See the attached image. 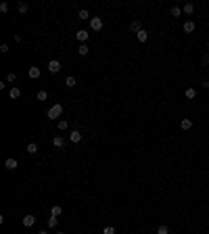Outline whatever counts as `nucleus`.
Masks as SVG:
<instances>
[{"instance_id":"nucleus-1","label":"nucleus","mask_w":209,"mask_h":234,"mask_svg":"<svg viewBox=\"0 0 209 234\" xmlns=\"http://www.w3.org/2000/svg\"><path fill=\"white\" fill-rule=\"evenodd\" d=\"M63 115V105H52V107H50L48 109V113H46V117H48V119H59V117Z\"/></svg>"},{"instance_id":"nucleus-24","label":"nucleus","mask_w":209,"mask_h":234,"mask_svg":"<svg viewBox=\"0 0 209 234\" xmlns=\"http://www.w3.org/2000/svg\"><path fill=\"white\" fill-rule=\"evenodd\" d=\"M17 11H19V13H27V4H25V2H19V4H17Z\"/></svg>"},{"instance_id":"nucleus-15","label":"nucleus","mask_w":209,"mask_h":234,"mask_svg":"<svg viewBox=\"0 0 209 234\" xmlns=\"http://www.w3.org/2000/svg\"><path fill=\"white\" fill-rule=\"evenodd\" d=\"M8 96H11V98H19V96H21V90H19V88H15V86H13V88L8 90Z\"/></svg>"},{"instance_id":"nucleus-20","label":"nucleus","mask_w":209,"mask_h":234,"mask_svg":"<svg viewBox=\"0 0 209 234\" xmlns=\"http://www.w3.org/2000/svg\"><path fill=\"white\" fill-rule=\"evenodd\" d=\"M59 226V217H52V215H50L48 217V228H56Z\"/></svg>"},{"instance_id":"nucleus-4","label":"nucleus","mask_w":209,"mask_h":234,"mask_svg":"<svg viewBox=\"0 0 209 234\" xmlns=\"http://www.w3.org/2000/svg\"><path fill=\"white\" fill-rule=\"evenodd\" d=\"M182 29H184V32H186V34H192V32H195V29H197L195 21H186V23H184V25H182Z\"/></svg>"},{"instance_id":"nucleus-16","label":"nucleus","mask_w":209,"mask_h":234,"mask_svg":"<svg viewBox=\"0 0 209 234\" xmlns=\"http://www.w3.org/2000/svg\"><path fill=\"white\" fill-rule=\"evenodd\" d=\"M184 94H186L188 100H192V98L197 96V90H195V88H186V92H184Z\"/></svg>"},{"instance_id":"nucleus-19","label":"nucleus","mask_w":209,"mask_h":234,"mask_svg":"<svg viewBox=\"0 0 209 234\" xmlns=\"http://www.w3.org/2000/svg\"><path fill=\"white\" fill-rule=\"evenodd\" d=\"M65 86H67V88H73V86H75V77H73V76H67V80H65Z\"/></svg>"},{"instance_id":"nucleus-17","label":"nucleus","mask_w":209,"mask_h":234,"mask_svg":"<svg viewBox=\"0 0 209 234\" xmlns=\"http://www.w3.org/2000/svg\"><path fill=\"white\" fill-rule=\"evenodd\" d=\"M27 153L29 155H36V153H38V144H36V142H29L27 144Z\"/></svg>"},{"instance_id":"nucleus-18","label":"nucleus","mask_w":209,"mask_h":234,"mask_svg":"<svg viewBox=\"0 0 209 234\" xmlns=\"http://www.w3.org/2000/svg\"><path fill=\"white\" fill-rule=\"evenodd\" d=\"M182 13H186V15H192V13H195V7H192V4L188 2V4H184V8H182Z\"/></svg>"},{"instance_id":"nucleus-9","label":"nucleus","mask_w":209,"mask_h":234,"mask_svg":"<svg viewBox=\"0 0 209 234\" xmlns=\"http://www.w3.org/2000/svg\"><path fill=\"white\" fill-rule=\"evenodd\" d=\"M69 140L77 144V142L82 140V134H80V130H73V132H71V134H69Z\"/></svg>"},{"instance_id":"nucleus-7","label":"nucleus","mask_w":209,"mask_h":234,"mask_svg":"<svg viewBox=\"0 0 209 234\" xmlns=\"http://www.w3.org/2000/svg\"><path fill=\"white\" fill-rule=\"evenodd\" d=\"M34 224H36V217H34V215H25V217H23V226H25V228H32Z\"/></svg>"},{"instance_id":"nucleus-22","label":"nucleus","mask_w":209,"mask_h":234,"mask_svg":"<svg viewBox=\"0 0 209 234\" xmlns=\"http://www.w3.org/2000/svg\"><path fill=\"white\" fill-rule=\"evenodd\" d=\"M52 144H55L56 149H61V146H63V138H61V136H55V140H52Z\"/></svg>"},{"instance_id":"nucleus-34","label":"nucleus","mask_w":209,"mask_h":234,"mask_svg":"<svg viewBox=\"0 0 209 234\" xmlns=\"http://www.w3.org/2000/svg\"><path fill=\"white\" fill-rule=\"evenodd\" d=\"M56 234H63V232H56Z\"/></svg>"},{"instance_id":"nucleus-21","label":"nucleus","mask_w":209,"mask_h":234,"mask_svg":"<svg viewBox=\"0 0 209 234\" xmlns=\"http://www.w3.org/2000/svg\"><path fill=\"white\" fill-rule=\"evenodd\" d=\"M48 98V92L46 90H38V100H46Z\"/></svg>"},{"instance_id":"nucleus-6","label":"nucleus","mask_w":209,"mask_h":234,"mask_svg":"<svg viewBox=\"0 0 209 234\" xmlns=\"http://www.w3.org/2000/svg\"><path fill=\"white\" fill-rule=\"evenodd\" d=\"M180 128H182L184 132H188L190 128H192V119H188V117H184V119L180 121Z\"/></svg>"},{"instance_id":"nucleus-25","label":"nucleus","mask_w":209,"mask_h":234,"mask_svg":"<svg viewBox=\"0 0 209 234\" xmlns=\"http://www.w3.org/2000/svg\"><path fill=\"white\" fill-rule=\"evenodd\" d=\"M77 17H80V19H90V15H88V11H86V8H82V11L77 13Z\"/></svg>"},{"instance_id":"nucleus-10","label":"nucleus","mask_w":209,"mask_h":234,"mask_svg":"<svg viewBox=\"0 0 209 234\" xmlns=\"http://www.w3.org/2000/svg\"><path fill=\"white\" fill-rule=\"evenodd\" d=\"M40 67H29V77H32V80H38V77H40Z\"/></svg>"},{"instance_id":"nucleus-26","label":"nucleus","mask_w":209,"mask_h":234,"mask_svg":"<svg viewBox=\"0 0 209 234\" xmlns=\"http://www.w3.org/2000/svg\"><path fill=\"white\" fill-rule=\"evenodd\" d=\"M67 128H69V124H67L65 119H61V121H59V130H61V132H65Z\"/></svg>"},{"instance_id":"nucleus-30","label":"nucleus","mask_w":209,"mask_h":234,"mask_svg":"<svg viewBox=\"0 0 209 234\" xmlns=\"http://www.w3.org/2000/svg\"><path fill=\"white\" fill-rule=\"evenodd\" d=\"M0 11H2V13H8V2H0Z\"/></svg>"},{"instance_id":"nucleus-27","label":"nucleus","mask_w":209,"mask_h":234,"mask_svg":"<svg viewBox=\"0 0 209 234\" xmlns=\"http://www.w3.org/2000/svg\"><path fill=\"white\" fill-rule=\"evenodd\" d=\"M157 234H169V230H167V226H159L157 228Z\"/></svg>"},{"instance_id":"nucleus-14","label":"nucleus","mask_w":209,"mask_h":234,"mask_svg":"<svg viewBox=\"0 0 209 234\" xmlns=\"http://www.w3.org/2000/svg\"><path fill=\"white\" fill-rule=\"evenodd\" d=\"M61 213H63V207H59V205H55L50 209V215H52V217H59Z\"/></svg>"},{"instance_id":"nucleus-23","label":"nucleus","mask_w":209,"mask_h":234,"mask_svg":"<svg viewBox=\"0 0 209 234\" xmlns=\"http://www.w3.org/2000/svg\"><path fill=\"white\" fill-rule=\"evenodd\" d=\"M182 15V8L180 7H172V17H180Z\"/></svg>"},{"instance_id":"nucleus-5","label":"nucleus","mask_w":209,"mask_h":234,"mask_svg":"<svg viewBox=\"0 0 209 234\" xmlns=\"http://www.w3.org/2000/svg\"><path fill=\"white\" fill-rule=\"evenodd\" d=\"M4 167H7L8 172H15V169H17V159H7V161H4Z\"/></svg>"},{"instance_id":"nucleus-29","label":"nucleus","mask_w":209,"mask_h":234,"mask_svg":"<svg viewBox=\"0 0 209 234\" xmlns=\"http://www.w3.org/2000/svg\"><path fill=\"white\" fill-rule=\"evenodd\" d=\"M103 234H115V228H113V226H107V228L103 230Z\"/></svg>"},{"instance_id":"nucleus-32","label":"nucleus","mask_w":209,"mask_h":234,"mask_svg":"<svg viewBox=\"0 0 209 234\" xmlns=\"http://www.w3.org/2000/svg\"><path fill=\"white\" fill-rule=\"evenodd\" d=\"M201 86H203V88H209V82H207V80H203V82H201Z\"/></svg>"},{"instance_id":"nucleus-3","label":"nucleus","mask_w":209,"mask_h":234,"mask_svg":"<svg viewBox=\"0 0 209 234\" xmlns=\"http://www.w3.org/2000/svg\"><path fill=\"white\" fill-rule=\"evenodd\" d=\"M48 71H50V73H59V71H61V61L52 59V61L48 63Z\"/></svg>"},{"instance_id":"nucleus-8","label":"nucleus","mask_w":209,"mask_h":234,"mask_svg":"<svg viewBox=\"0 0 209 234\" xmlns=\"http://www.w3.org/2000/svg\"><path fill=\"white\" fill-rule=\"evenodd\" d=\"M140 29H142V23H140L138 19H134L132 23H130V32H136V34H138Z\"/></svg>"},{"instance_id":"nucleus-12","label":"nucleus","mask_w":209,"mask_h":234,"mask_svg":"<svg viewBox=\"0 0 209 234\" xmlns=\"http://www.w3.org/2000/svg\"><path fill=\"white\" fill-rule=\"evenodd\" d=\"M90 52V48H88V44H80V48H77V55L80 56H86Z\"/></svg>"},{"instance_id":"nucleus-28","label":"nucleus","mask_w":209,"mask_h":234,"mask_svg":"<svg viewBox=\"0 0 209 234\" xmlns=\"http://www.w3.org/2000/svg\"><path fill=\"white\" fill-rule=\"evenodd\" d=\"M7 82H11V84L17 82V73H8V76H7Z\"/></svg>"},{"instance_id":"nucleus-2","label":"nucleus","mask_w":209,"mask_h":234,"mask_svg":"<svg viewBox=\"0 0 209 234\" xmlns=\"http://www.w3.org/2000/svg\"><path fill=\"white\" fill-rule=\"evenodd\" d=\"M90 27L94 29V32H100V29H103V19H100V17H92L90 19Z\"/></svg>"},{"instance_id":"nucleus-11","label":"nucleus","mask_w":209,"mask_h":234,"mask_svg":"<svg viewBox=\"0 0 209 234\" xmlns=\"http://www.w3.org/2000/svg\"><path fill=\"white\" fill-rule=\"evenodd\" d=\"M75 38H77V40H80V42L84 44V42L88 40V32H86V29H80V32L75 34Z\"/></svg>"},{"instance_id":"nucleus-13","label":"nucleus","mask_w":209,"mask_h":234,"mask_svg":"<svg viewBox=\"0 0 209 234\" xmlns=\"http://www.w3.org/2000/svg\"><path fill=\"white\" fill-rule=\"evenodd\" d=\"M136 38H138V42H146V40H148V34H146V29H140L138 34H136Z\"/></svg>"},{"instance_id":"nucleus-31","label":"nucleus","mask_w":209,"mask_h":234,"mask_svg":"<svg viewBox=\"0 0 209 234\" xmlns=\"http://www.w3.org/2000/svg\"><path fill=\"white\" fill-rule=\"evenodd\" d=\"M0 52H4V55H7V52H8V44H2V46H0Z\"/></svg>"},{"instance_id":"nucleus-33","label":"nucleus","mask_w":209,"mask_h":234,"mask_svg":"<svg viewBox=\"0 0 209 234\" xmlns=\"http://www.w3.org/2000/svg\"><path fill=\"white\" fill-rule=\"evenodd\" d=\"M38 234H48V232H46V230H42V232H38Z\"/></svg>"}]
</instances>
